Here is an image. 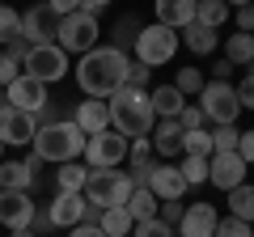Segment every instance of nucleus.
<instances>
[{"label": "nucleus", "mask_w": 254, "mask_h": 237, "mask_svg": "<svg viewBox=\"0 0 254 237\" xmlns=\"http://www.w3.org/2000/svg\"><path fill=\"white\" fill-rule=\"evenodd\" d=\"M127 59L123 51H115V47H93L89 55H81V64H76V85H81L89 98H110V93L123 89L127 81Z\"/></svg>", "instance_id": "f257e3e1"}, {"label": "nucleus", "mask_w": 254, "mask_h": 237, "mask_svg": "<svg viewBox=\"0 0 254 237\" xmlns=\"http://www.w3.org/2000/svg\"><path fill=\"white\" fill-rule=\"evenodd\" d=\"M110 106V131H119L123 140H148L157 127V115H153V102H148V89H119L106 98Z\"/></svg>", "instance_id": "f03ea898"}, {"label": "nucleus", "mask_w": 254, "mask_h": 237, "mask_svg": "<svg viewBox=\"0 0 254 237\" xmlns=\"http://www.w3.org/2000/svg\"><path fill=\"white\" fill-rule=\"evenodd\" d=\"M85 144H89V136L76 127L72 118H60V123H51V127H38V136H34V157H38V161L68 165V161H76V157L85 153Z\"/></svg>", "instance_id": "7ed1b4c3"}, {"label": "nucleus", "mask_w": 254, "mask_h": 237, "mask_svg": "<svg viewBox=\"0 0 254 237\" xmlns=\"http://www.w3.org/2000/svg\"><path fill=\"white\" fill-rule=\"evenodd\" d=\"M131 174L123 170H89V186H85V203L98 212H110V208H127L131 199Z\"/></svg>", "instance_id": "20e7f679"}, {"label": "nucleus", "mask_w": 254, "mask_h": 237, "mask_svg": "<svg viewBox=\"0 0 254 237\" xmlns=\"http://www.w3.org/2000/svg\"><path fill=\"white\" fill-rule=\"evenodd\" d=\"M178 43H182L178 30H170V26H144L140 38H136V64H144L148 72L161 68V64H170L174 51H178Z\"/></svg>", "instance_id": "39448f33"}, {"label": "nucleus", "mask_w": 254, "mask_h": 237, "mask_svg": "<svg viewBox=\"0 0 254 237\" xmlns=\"http://www.w3.org/2000/svg\"><path fill=\"white\" fill-rule=\"evenodd\" d=\"M60 26H64V13L55 4H34V9L21 13V38L30 47H55L60 43Z\"/></svg>", "instance_id": "423d86ee"}, {"label": "nucleus", "mask_w": 254, "mask_h": 237, "mask_svg": "<svg viewBox=\"0 0 254 237\" xmlns=\"http://www.w3.org/2000/svg\"><path fill=\"white\" fill-rule=\"evenodd\" d=\"M203 115L216 123V127H233V118L242 115V102H237V89L229 81H208L203 85Z\"/></svg>", "instance_id": "0eeeda50"}, {"label": "nucleus", "mask_w": 254, "mask_h": 237, "mask_svg": "<svg viewBox=\"0 0 254 237\" xmlns=\"http://www.w3.org/2000/svg\"><path fill=\"white\" fill-rule=\"evenodd\" d=\"M98 17H89V13H68V17H64V26H60V51H81V55H89L93 47H98Z\"/></svg>", "instance_id": "6e6552de"}, {"label": "nucleus", "mask_w": 254, "mask_h": 237, "mask_svg": "<svg viewBox=\"0 0 254 237\" xmlns=\"http://www.w3.org/2000/svg\"><path fill=\"white\" fill-rule=\"evenodd\" d=\"M123 157H127V140L119 136V131L89 136V144H85V165H89V170H115Z\"/></svg>", "instance_id": "1a4fd4ad"}, {"label": "nucleus", "mask_w": 254, "mask_h": 237, "mask_svg": "<svg viewBox=\"0 0 254 237\" xmlns=\"http://www.w3.org/2000/svg\"><path fill=\"white\" fill-rule=\"evenodd\" d=\"M34 136H38V118L0 102V144H34Z\"/></svg>", "instance_id": "9d476101"}, {"label": "nucleus", "mask_w": 254, "mask_h": 237, "mask_svg": "<svg viewBox=\"0 0 254 237\" xmlns=\"http://www.w3.org/2000/svg\"><path fill=\"white\" fill-rule=\"evenodd\" d=\"M21 68H26V76L51 85V81H60V76L68 72V51H60V47H34Z\"/></svg>", "instance_id": "9b49d317"}, {"label": "nucleus", "mask_w": 254, "mask_h": 237, "mask_svg": "<svg viewBox=\"0 0 254 237\" xmlns=\"http://www.w3.org/2000/svg\"><path fill=\"white\" fill-rule=\"evenodd\" d=\"M4 102L38 118V115L47 110V85H43V81H34V76H26V72H21L17 81H13L9 89H4Z\"/></svg>", "instance_id": "f8f14e48"}, {"label": "nucleus", "mask_w": 254, "mask_h": 237, "mask_svg": "<svg viewBox=\"0 0 254 237\" xmlns=\"http://www.w3.org/2000/svg\"><path fill=\"white\" fill-rule=\"evenodd\" d=\"M34 199H30L26 191H0V225L9 229V233H17V229H30L34 225Z\"/></svg>", "instance_id": "ddd939ff"}, {"label": "nucleus", "mask_w": 254, "mask_h": 237, "mask_svg": "<svg viewBox=\"0 0 254 237\" xmlns=\"http://www.w3.org/2000/svg\"><path fill=\"white\" fill-rule=\"evenodd\" d=\"M246 170H250V165L237 153H216L208 161V182L220 186V191H237V186H246Z\"/></svg>", "instance_id": "4468645a"}, {"label": "nucleus", "mask_w": 254, "mask_h": 237, "mask_svg": "<svg viewBox=\"0 0 254 237\" xmlns=\"http://www.w3.org/2000/svg\"><path fill=\"white\" fill-rule=\"evenodd\" d=\"M148 191H153L161 203H178L182 195H187V178H182L178 165H165V161H161V165L153 170V182H148Z\"/></svg>", "instance_id": "2eb2a0df"}, {"label": "nucleus", "mask_w": 254, "mask_h": 237, "mask_svg": "<svg viewBox=\"0 0 254 237\" xmlns=\"http://www.w3.org/2000/svg\"><path fill=\"white\" fill-rule=\"evenodd\" d=\"M216 208L212 203H195V208L182 212V225H178V237H216Z\"/></svg>", "instance_id": "dca6fc26"}, {"label": "nucleus", "mask_w": 254, "mask_h": 237, "mask_svg": "<svg viewBox=\"0 0 254 237\" xmlns=\"http://www.w3.org/2000/svg\"><path fill=\"white\" fill-rule=\"evenodd\" d=\"M85 212H89V203H85V195H55V203L47 208V216H51V225L60 229H76L85 225Z\"/></svg>", "instance_id": "f3484780"}, {"label": "nucleus", "mask_w": 254, "mask_h": 237, "mask_svg": "<svg viewBox=\"0 0 254 237\" xmlns=\"http://www.w3.org/2000/svg\"><path fill=\"white\" fill-rule=\"evenodd\" d=\"M72 123L85 131V136H102V131H110V106H106V102H98V98H89V102L76 106Z\"/></svg>", "instance_id": "a211bd4d"}, {"label": "nucleus", "mask_w": 254, "mask_h": 237, "mask_svg": "<svg viewBox=\"0 0 254 237\" xmlns=\"http://www.w3.org/2000/svg\"><path fill=\"white\" fill-rule=\"evenodd\" d=\"M195 9H199V0H157V26H170L182 34L195 21Z\"/></svg>", "instance_id": "6ab92c4d"}, {"label": "nucleus", "mask_w": 254, "mask_h": 237, "mask_svg": "<svg viewBox=\"0 0 254 237\" xmlns=\"http://www.w3.org/2000/svg\"><path fill=\"white\" fill-rule=\"evenodd\" d=\"M34 170H38V157H30V161H0V191H30Z\"/></svg>", "instance_id": "aec40b11"}, {"label": "nucleus", "mask_w": 254, "mask_h": 237, "mask_svg": "<svg viewBox=\"0 0 254 237\" xmlns=\"http://www.w3.org/2000/svg\"><path fill=\"white\" fill-rule=\"evenodd\" d=\"M182 136H187V131L178 127V118H161V123L153 127V153H157V157L182 153Z\"/></svg>", "instance_id": "412c9836"}, {"label": "nucleus", "mask_w": 254, "mask_h": 237, "mask_svg": "<svg viewBox=\"0 0 254 237\" xmlns=\"http://www.w3.org/2000/svg\"><path fill=\"white\" fill-rule=\"evenodd\" d=\"M178 38L190 47V55H212L220 47V34H216V30H208V26H199V21H190Z\"/></svg>", "instance_id": "4be33fe9"}, {"label": "nucleus", "mask_w": 254, "mask_h": 237, "mask_svg": "<svg viewBox=\"0 0 254 237\" xmlns=\"http://www.w3.org/2000/svg\"><path fill=\"white\" fill-rule=\"evenodd\" d=\"M55 182H60L64 195H85V186H89V165H81V161L60 165L55 170Z\"/></svg>", "instance_id": "5701e85b"}, {"label": "nucleus", "mask_w": 254, "mask_h": 237, "mask_svg": "<svg viewBox=\"0 0 254 237\" xmlns=\"http://www.w3.org/2000/svg\"><path fill=\"white\" fill-rule=\"evenodd\" d=\"M148 102H153V115H157V118H178V115H182V106H187V98H182L174 85H161V89H153V93H148Z\"/></svg>", "instance_id": "b1692460"}, {"label": "nucleus", "mask_w": 254, "mask_h": 237, "mask_svg": "<svg viewBox=\"0 0 254 237\" xmlns=\"http://www.w3.org/2000/svg\"><path fill=\"white\" fill-rule=\"evenodd\" d=\"M157 203H161V199H157L148 186H136L131 199H127V216L136 220V225H140V220H157Z\"/></svg>", "instance_id": "393cba45"}, {"label": "nucleus", "mask_w": 254, "mask_h": 237, "mask_svg": "<svg viewBox=\"0 0 254 237\" xmlns=\"http://www.w3.org/2000/svg\"><path fill=\"white\" fill-rule=\"evenodd\" d=\"M182 153L187 157H199V161H212V157H216V144H212V131H187V136H182Z\"/></svg>", "instance_id": "a878e982"}, {"label": "nucleus", "mask_w": 254, "mask_h": 237, "mask_svg": "<svg viewBox=\"0 0 254 237\" xmlns=\"http://www.w3.org/2000/svg\"><path fill=\"white\" fill-rule=\"evenodd\" d=\"M225 59L229 64H254V34H229V43H225Z\"/></svg>", "instance_id": "bb28decb"}, {"label": "nucleus", "mask_w": 254, "mask_h": 237, "mask_svg": "<svg viewBox=\"0 0 254 237\" xmlns=\"http://www.w3.org/2000/svg\"><path fill=\"white\" fill-rule=\"evenodd\" d=\"M98 229L106 237H127L131 229H136V220L127 216V208H110V212H102V220H98Z\"/></svg>", "instance_id": "cd10ccee"}, {"label": "nucleus", "mask_w": 254, "mask_h": 237, "mask_svg": "<svg viewBox=\"0 0 254 237\" xmlns=\"http://www.w3.org/2000/svg\"><path fill=\"white\" fill-rule=\"evenodd\" d=\"M229 216L246 220V225L254 220V186H237V191H229Z\"/></svg>", "instance_id": "c85d7f7f"}, {"label": "nucleus", "mask_w": 254, "mask_h": 237, "mask_svg": "<svg viewBox=\"0 0 254 237\" xmlns=\"http://www.w3.org/2000/svg\"><path fill=\"white\" fill-rule=\"evenodd\" d=\"M195 21H199V26H208V30H216L220 21H229V4H220V0H199Z\"/></svg>", "instance_id": "c756f323"}, {"label": "nucleus", "mask_w": 254, "mask_h": 237, "mask_svg": "<svg viewBox=\"0 0 254 237\" xmlns=\"http://www.w3.org/2000/svg\"><path fill=\"white\" fill-rule=\"evenodd\" d=\"M140 30H144V26H140L131 13H127V17H119V26H115V51H123V55H127V47H136Z\"/></svg>", "instance_id": "7c9ffc66"}, {"label": "nucleus", "mask_w": 254, "mask_h": 237, "mask_svg": "<svg viewBox=\"0 0 254 237\" xmlns=\"http://www.w3.org/2000/svg\"><path fill=\"white\" fill-rule=\"evenodd\" d=\"M174 89H178L182 98H187V93H203V72H199V68H178Z\"/></svg>", "instance_id": "2f4dec72"}, {"label": "nucleus", "mask_w": 254, "mask_h": 237, "mask_svg": "<svg viewBox=\"0 0 254 237\" xmlns=\"http://www.w3.org/2000/svg\"><path fill=\"white\" fill-rule=\"evenodd\" d=\"M13 38H21V13L0 4V43H13Z\"/></svg>", "instance_id": "473e14b6"}, {"label": "nucleus", "mask_w": 254, "mask_h": 237, "mask_svg": "<svg viewBox=\"0 0 254 237\" xmlns=\"http://www.w3.org/2000/svg\"><path fill=\"white\" fill-rule=\"evenodd\" d=\"M203 123H208V115H203V106H195V102H187V106H182V115H178V127H182V131H199Z\"/></svg>", "instance_id": "72a5a7b5"}, {"label": "nucleus", "mask_w": 254, "mask_h": 237, "mask_svg": "<svg viewBox=\"0 0 254 237\" xmlns=\"http://www.w3.org/2000/svg\"><path fill=\"white\" fill-rule=\"evenodd\" d=\"M178 170H182V178H187V186L208 182V161H199V157H187V161H182Z\"/></svg>", "instance_id": "f704fd0d"}, {"label": "nucleus", "mask_w": 254, "mask_h": 237, "mask_svg": "<svg viewBox=\"0 0 254 237\" xmlns=\"http://www.w3.org/2000/svg\"><path fill=\"white\" fill-rule=\"evenodd\" d=\"M237 140H242V131H237V127H216V131H212L216 153H237Z\"/></svg>", "instance_id": "c9c22d12"}, {"label": "nucleus", "mask_w": 254, "mask_h": 237, "mask_svg": "<svg viewBox=\"0 0 254 237\" xmlns=\"http://www.w3.org/2000/svg\"><path fill=\"white\" fill-rule=\"evenodd\" d=\"M131 237H174V233H170V225H161V216H157V220H140V225L131 229Z\"/></svg>", "instance_id": "e433bc0d"}, {"label": "nucleus", "mask_w": 254, "mask_h": 237, "mask_svg": "<svg viewBox=\"0 0 254 237\" xmlns=\"http://www.w3.org/2000/svg\"><path fill=\"white\" fill-rule=\"evenodd\" d=\"M216 237H254V233H250L246 220H233V216H229V220H220V225H216Z\"/></svg>", "instance_id": "4c0bfd02"}, {"label": "nucleus", "mask_w": 254, "mask_h": 237, "mask_svg": "<svg viewBox=\"0 0 254 237\" xmlns=\"http://www.w3.org/2000/svg\"><path fill=\"white\" fill-rule=\"evenodd\" d=\"M127 89H144V85H148V68L144 64H136V59H131V64H127Z\"/></svg>", "instance_id": "58836bf2"}, {"label": "nucleus", "mask_w": 254, "mask_h": 237, "mask_svg": "<svg viewBox=\"0 0 254 237\" xmlns=\"http://www.w3.org/2000/svg\"><path fill=\"white\" fill-rule=\"evenodd\" d=\"M17 76H21V64H17V59H9V55H0V85L9 89Z\"/></svg>", "instance_id": "ea45409f"}, {"label": "nucleus", "mask_w": 254, "mask_h": 237, "mask_svg": "<svg viewBox=\"0 0 254 237\" xmlns=\"http://www.w3.org/2000/svg\"><path fill=\"white\" fill-rule=\"evenodd\" d=\"M153 161V140H131V165H148Z\"/></svg>", "instance_id": "a19ab883"}, {"label": "nucleus", "mask_w": 254, "mask_h": 237, "mask_svg": "<svg viewBox=\"0 0 254 237\" xmlns=\"http://www.w3.org/2000/svg\"><path fill=\"white\" fill-rule=\"evenodd\" d=\"M30 51H34V47H30L26 38H13V43H9V51H4V55H9V59H17V64H26V59H30Z\"/></svg>", "instance_id": "79ce46f5"}, {"label": "nucleus", "mask_w": 254, "mask_h": 237, "mask_svg": "<svg viewBox=\"0 0 254 237\" xmlns=\"http://www.w3.org/2000/svg\"><path fill=\"white\" fill-rule=\"evenodd\" d=\"M237 157H242L246 165H254V131H242V140H237Z\"/></svg>", "instance_id": "37998d69"}, {"label": "nucleus", "mask_w": 254, "mask_h": 237, "mask_svg": "<svg viewBox=\"0 0 254 237\" xmlns=\"http://www.w3.org/2000/svg\"><path fill=\"white\" fill-rule=\"evenodd\" d=\"M237 102H242V106H246V110H254V72H250V76H246V81H242V85H237Z\"/></svg>", "instance_id": "c03bdc74"}, {"label": "nucleus", "mask_w": 254, "mask_h": 237, "mask_svg": "<svg viewBox=\"0 0 254 237\" xmlns=\"http://www.w3.org/2000/svg\"><path fill=\"white\" fill-rule=\"evenodd\" d=\"M182 203H161V225H182Z\"/></svg>", "instance_id": "a18cd8bd"}, {"label": "nucleus", "mask_w": 254, "mask_h": 237, "mask_svg": "<svg viewBox=\"0 0 254 237\" xmlns=\"http://www.w3.org/2000/svg\"><path fill=\"white\" fill-rule=\"evenodd\" d=\"M237 30L242 34H254V4H242L237 9Z\"/></svg>", "instance_id": "49530a36"}, {"label": "nucleus", "mask_w": 254, "mask_h": 237, "mask_svg": "<svg viewBox=\"0 0 254 237\" xmlns=\"http://www.w3.org/2000/svg\"><path fill=\"white\" fill-rule=\"evenodd\" d=\"M68 237H106L98 225H76V229H68Z\"/></svg>", "instance_id": "de8ad7c7"}, {"label": "nucleus", "mask_w": 254, "mask_h": 237, "mask_svg": "<svg viewBox=\"0 0 254 237\" xmlns=\"http://www.w3.org/2000/svg\"><path fill=\"white\" fill-rule=\"evenodd\" d=\"M76 9H81V13H89V17H98V13L106 9V0H81Z\"/></svg>", "instance_id": "09e8293b"}, {"label": "nucleus", "mask_w": 254, "mask_h": 237, "mask_svg": "<svg viewBox=\"0 0 254 237\" xmlns=\"http://www.w3.org/2000/svg\"><path fill=\"white\" fill-rule=\"evenodd\" d=\"M30 229H38V233H47V229H55V225H51V216H47V212H34V225H30Z\"/></svg>", "instance_id": "8fccbe9b"}, {"label": "nucleus", "mask_w": 254, "mask_h": 237, "mask_svg": "<svg viewBox=\"0 0 254 237\" xmlns=\"http://www.w3.org/2000/svg\"><path fill=\"white\" fill-rule=\"evenodd\" d=\"M9 237H34V229H17V233H9Z\"/></svg>", "instance_id": "3c124183"}, {"label": "nucleus", "mask_w": 254, "mask_h": 237, "mask_svg": "<svg viewBox=\"0 0 254 237\" xmlns=\"http://www.w3.org/2000/svg\"><path fill=\"white\" fill-rule=\"evenodd\" d=\"M0 157H4V144H0Z\"/></svg>", "instance_id": "603ef678"}]
</instances>
